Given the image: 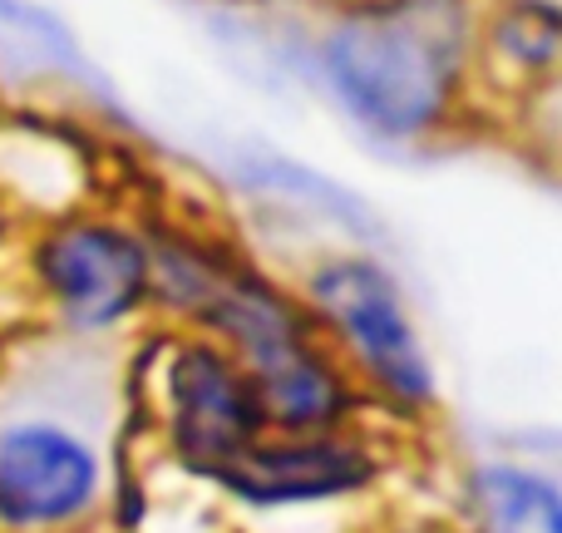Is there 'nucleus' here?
<instances>
[{
    "label": "nucleus",
    "instance_id": "obj_3",
    "mask_svg": "<svg viewBox=\"0 0 562 533\" xmlns=\"http://www.w3.org/2000/svg\"><path fill=\"white\" fill-rule=\"evenodd\" d=\"M25 271L69 331H114L148 301V243L134 223L94 208L59 213L30 237Z\"/></svg>",
    "mask_w": 562,
    "mask_h": 533
},
{
    "label": "nucleus",
    "instance_id": "obj_6",
    "mask_svg": "<svg viewBox=\"0 0 562 533\" xmlns=\"http://www.w3.org/2000/svg\"><path fill=\"white\" fill-rule=\"evenodd\" d=\"M370 475H375L370 449L326 430V435H291V440H281V445H262V440H257V445L243 449L217 479H223L237 499H247V504L277 509V504H306V499L350 495V489H360Z\"/></svg>",
    "mask_w": 562,
    "mask_h": 533
},
{
    "label": "nucleus",
    "instance_id": "obj_10",
    "mask_svg": "<svg viewBox=\"0 0 562 533\" xmlns=\"http://www.w3.org/2000/svg\"><path fill=\"white\" fill-rule=\"evenodd\" d=\"M415 533H445V529H415Z\"/></svg>",
    "mask_w": 562,
    "mask_h": 533
},
{
    "label": "nucleus",
    "instance_id": "obj_4",
    "mask_svg": "<svg viewBox=\"0 0 562 533\" xmlns=\"http://www.w3.org/2000/svg\"><path fill=\"white\" fill-rule=\"evenodd\" d=\"M168 386V435L188 469L223 475L243 449L262 440V406L247 370L217 341L188 336L173 346L164 370Z\"/></svg>",
    "mask_w": 562,
    "mask_h": 533
},
{
    "label": "nucleus",
    "instance_id": "obj_8",
    "mask_svg": "<svg viewBox=\"0 0 562 533\" xmlns=\"http://www.w3.org/2000/svg\"><path fill=\"white\" fill-rule=\"evenodd\" d=\"M474 504L484 533H562V499L553 479L514 465H488L474 475Z\"/></svg>",
    "mask_w": 562,
    "mask_h": 533
},
{
    "label": "nucleus",
    "instance_id": "obj_2",
    "mask_svg": "<svg viewBox=\"0 0 562 533\" xmlns=\"http://www.w3.org/2000/svg\"><path fill=\"white\" fill-rule=\"evenodd\" d=\"M301 307L336 346L400 406H429L435 400V370H429L425 341L405 307L400 277L370 253H321L301 271Z\"/></svg>",
    "mask_w": 562,
    "mask_h": 533
},
{
    "label": "nucleus",
    "instance_id": "obj_5",
    "mask_svg": "<svg viewBox=\"0 0 562 533\" xmlns=\"http://www.w3.org/2000/svg\"><path fill=\"white\" fill-rule=\"evenodd\" d=\"M99 475V449L69 420L25 415L0 425V524H69L94 504Z\"/></svg>",
    "mask_w": 562,
    "mask_h": 533
},
{
    "label": "nucleus",
    "instance_id": "obj_7",
    "mask_svg": "<svg viewBox=\"0 0 562 533\" xmlns=\"http://www.w3.org/2000/svg\"><path fill=\"white\" fill-rule=\"evenodd\" d=\"M562 49V15L553 0H479V30H474V85H504L514 89L553 85Z\"/></svg>",
    "mask_w": 562,
    "mask_h": 533
},
{
    "label": "nucleus",
    "instance_id": "obj_9",
    "mask_svg": "<svg viewBox=\"0 0 562 533\" xmlns=\"http://www.w3.org/2000/svg\"><path fill=\"white\" fill-rule=\"evenodd\" d=\"M10 227H15V213H10L5 193H0V253H5V243H10Z\"/></svg>",
    "mask_w": 562,
    "mask_h": 533
},
{
    "label": "nucleus",
    "instance_id": "obj_1",
    "mask_svg": "<svg viewBox=\"0 0 562 533\" xmlns=\"http://www.w3.org/2000/svg\"><path fill=\"white\" fill-rule=\"evenodd\" d=\"M479 0H340L316 35L330 99L390 144L429 138L474 85Z\"/></svg>",
    "mask_w": 562,
    "mask_h": 533
}]
</instances>
